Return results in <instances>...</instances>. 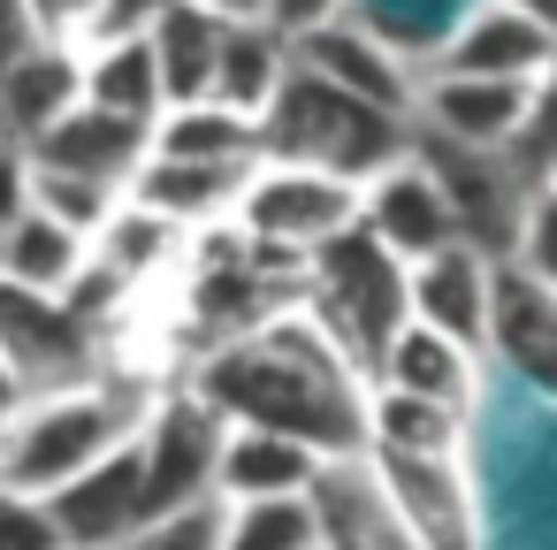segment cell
Returning <instances> with one entry per match:
<instances>
[{"mask_svg":"<svg viewBox=\"0 0 557 550\" xmlns=\"http://www.w3.org/2000/svg\"><path fill=\"white\" fill-rule=\"evenodd\" d=\"M161 9H169V0H100V9H92V32H85V47H115V39H146Z\"/></svg>","mask_w":557,"mask_h":550,"instance_id":"35","label":"cell"},{"mask_svg":"<svg viewBox=\"0 0 557 550\" xmlns=\"http://www.w3.org/2000/svg\"><path fill=\"white\" fill-rule=\"evenodd\" d=\"M24 207H32V161H24V146H0V245L24 222Z\"/></svg>","mask_w":557,"mask_h":550,"instance_id":"37","label":"cell"},{"mask_svg":"<svg viewBox=\"0 0 557 550\" xmlns=\"http://www.w3.org/2000/svg\"><path fill=\"white\" fill-rule=\"evenodd\" d=\"M153 154L252 169V161H260V123L237 115V108H222V100H191V108H169V115L153 123Z\"/></svg>","mask_w":557,"mask_h":550,"instance_id":"24","label":"cell"},{"mask_svg":"<svg viewBox=\"0 0 557 550\" xmlns=\"http://www.w3.org/2000/svg\"><path fill=\"white\" fill-rule=\"evenodd\" d=\"M290 62L298 70H313V77H329L336 93H359V100H374V108H389V115H405L412 123V93H420V62H405L382 32H367L359 16H344V24H329V32H313V39H298L290 47Z\"/></svg>","mask_w":557,"mask_h":550,"instance_id":"16","label":"cell"},{"mask_svg":"<svg viewBox=\"0 0 557 550\" xmlns=\"http://www.w3.org/2000/svg\"><path fill=\"white\" fill-rule=\"evenodd\" d=\"M146 405H153V390H138L115 367H100V375H85L70 390H32L9 420H0V489L54 497L62 481H77L108 451H123L138 436Z\"/></svg>","mask_w":557,"mask_h":550,"instance_id":"2","label":"cell"},{"mask_svg":"<svg viewBox=\"0 0 557 550\" xmlns=\"http://www.w3.org/2000/svg\"><path fill=\"white\" fill-rule=\"evenodd\" d=\"M153 154V123H131V115H108L92 100H77L54 131H39L24 146L32 169H54V176H85L100 192H131V176L146 169Z\"/></svg>","mask_w":557,"mask_h":550,"instance_id":"12","label":"cell"},{"mask_svg":"<svg viewBox=\"0 0 557 550\" xmlns=\"http://www.w3.org/2000/svg\"><path fill=\"white\" fill-rule=\"evenodd\" d=\"M283 77H290V47L268 24H222V62H214V93L207 100H222V108L260 123L268 100L283 93Z\"/></svg>","mask_w":557,"mask_h":550,"instance_id":"23","label":"cell"},{"mask_svg":"<svg viewBox=\"0 0 557 550\" xmlns=\"http://www.w3.org/2000/svg\"><path fill=\"white\" fill-rule=\"evenodd\" d=\"M32 207L47 215V222H62V230H77L85 245L115 222V207H123V192H100V184H85V176H54V169H32Z\"/></svg>","mask_w":557,"mask_h":550,"instance_id":"29","label":"cell"},{"mask_svg":"<svg viewBox=\"0 0 557 550\" xmlns=\"http://www.w3.org/2000/svg\"><path fill=\"white\" fill-rule=\"evenodd\" d=\"M32 47H39V32H32V16H24V0H0V77H9Z\"/></svg>","mask_w":557,"mask_h":550,"instance_id":"38","label":"cell"},{"mask_svg":"<svg viewBox=\"0 0 557 550\" xmlns=\"http://www.w3.org/2000/svg\"><path fill=\"white\" fill-rule=\"evenodd\" d=\"M504 260H511L519 276H534L542 291H557V184H534V192H527V215H519Z\"/></svg>","mask_w":557,"mask_h":550,"instance_id":"32","label":"cell"},{"mask_svg":"<svg viewBox=\"0 0 557 550\" xmlns=\"http://www.w3.org/2000/svg\"><path fill=\"white\" fill-rule=\"evenodd\" d=\"M359 230H367L382 253H397L405 268L428 260V253H443V245H458L450 199H443V184L428 176L420 154H405V161H389L382 176L359 184Z\"/></svg>","mask_w":557,"mask_h":550,"instance_id":"13","label":"cell"},{"mask_svg":"<svg viewBox=\"0 0 557 550\" xmlns=\"http://www.w3.org/2000/svg\"><path fill=\"white\" fill-rule=\"evenodd\" d=\"M85 62V100L108 108V115H131V123H161L169 100H161V70H153V47L146 39H115V47H77Z\"/></svg>","mask_w":557,"mask_h":550,"instance_id":"25","label":"cell"},{"mask_svg":"<svg viewBox=\"0 0 557 550\" xmlns=\"http://www.w3.org/2000/svg\"><path fill=\"white\" fill-rule=\"evenodd\" d=\"M245 176L252 169H222V161H169V154H146V169L131 176V207H146V215H161V222H176L184 237H199V230H222L230 215H237V192H245Z\"/></svg>","mask_w":557,"mask_h":550,"instance_id":"18","label":"cell"},{"mask_svg":"<svg viewBox=\"0 0 557 550\" xmlns=\"http://www.w3.org/2000/svg\"><path fill=\"white\" fill-rule=\"evenodd\" d=\"M199 9H214V16H230V24H260L268 0H199Z\"/></svg>","mask_w":557,"mask_h":550,"instance_id":"40","label":"cell"},{"mask_svg":"<svg viewBox=\"0 0 557 550\" xmlns=\"http://www.w3.org/2000/svg\"><path fill=\"white\" fill-rule=\"evenodd\" d=\"M321 466H329V459L306 451L298 436H275V428H222V451H214V497H222V504L306 497Z\"/></svg>","mask_w":557,"mask_h":550,"instance_id":"19","label":"cell"},{"mask_svg":"<svg viewBox=\"0 0 557 550\" xmlns=\"http://www.w3.org/2000/svg\"><path fill=\"white\" fill-rule=\"evenodd\" d=\"M412 154H420L428 176L443 184L458 237L481 245L488 260H504V253H511V230H519V215H527V192H534V184L511 169V154H473V146H443V138H420V131H412Z\"/></svg>","mask_w":557,"mask_h":550,"instance_id":"8","label":"cell"},{"mask_svg":"<svg viewBox=\"0 0 557 550\" xmlns=\"http://www.w3.org/2000/svg\"><path fill=\"white\" fill-rule=\"evenodd\" d=\"M222 24L214 9H199V0H169V9L153 16L146 47H153V70H161V100L169 108H191L214 93V62H222Z\"/></svg>","mask_w":557,"mask_h":550,"instance_id":"21","label":"cell"},{"mask_svg":"<svg viewBox=\"0 0 557 550\" xmlns=\"http://www.w3.org/2000/svg\"><path fill=\"white\" fill-rule=\"evenodd\" d=\"M504 9H519V16H527L542 39H557V0H504Z\"/></svg>","mask_w":557,"mask_h":550,"instance_id":"39","label":"cell"},{"mask_svg":"<svg viewBox=\"0 0 557 550\" xmlns=\"http://www.w3.org/2000/svg\"><path fill=\"white\" fill-rule=\"evenodd\" d=\"M191 390L230 420V428H275L298 436L321 459L367 451V375L336 352V337L290 298L260 329L214 344L191 375Z\"/></svg>","mask_w":557,"mask_h":550,"instance_id":"1","label":"cell"},{"mask_svg":"<svg viewBox=\"0 0 557 550\" xmlns=\"http://www.w3.org/2000/svg\"><path fill=\"white\" fill-rule=\"evenodd\" d=\"M54 527H62V550H123L146 520H153V497H146V459H138V436L123 451H108L100 466H85L77 481H62L47 497Z\"/></svg>","mask_w":557,"mask_h":550,"instance_id":"10","label":"cell"},{"mask_svg":"<svg viewBox=\"0 0 557 550\" xmlns=\"http://www.w3.org/2000/svg\"><path fill=\"white\" fill-rule=\"evenodd\" d=\"M405 306H412V321L420 329H443V337H458V344H473L481 359H488V306H496V260L481 253V245H443V253H428V260H412L405 268Z\"/></svg>","mask_w":557,"mask_h":550,"instance_id":"15","label":"cell"},{"mask_svg":"<svg viewBox=\"0 0 557 550\" xmlns=\"http://www.w3.org/2000/svg\"><path fill=\"white\" fill-rule=\"evenodd\" d=\"M230 230L290 268H306V253H321L329 237L359 230V184L344 176H321V169H298V161H252L245 192H237V215Z\"/></svg>","mask_w":557,"mask_h":550,"instance_id":"5","label":"cell"},{"mask_svg":"<svg viewBox=\"0 0 557 550\" xmlns=\"http://www.w3.org/2000/svg\"><path fill=\"white\" fill-rule=\"evenodd\" d=\"M466 428H473V413L367 382V451H382V459H466Z\"/></svg>","mask_w":557,"mask_h":550,"instance_id":"22","label":"cell"},{"mask_svg":"<svg viewBox=\"0 0 557 550\" xmlns=\"http://www.w3.org/2000/svg\"><path fill=\"white\" fill-rule=\"evenodd\" d=\"M397 527L412 550H481V504L466 481V459H382L367 451Z\"/></svg>","mask_w":557,"mask_h":550,"instance_id":"9","label":"cell"},{"mask_svg":"<svg viewBox=\"0 0 557 550\" xmlns=\"http://www.w3.org/2000/svg\"><path fill=\"white\" fill-rule=\"evenodd\" d=\"M77 100H85V62H77V47L39 39L9 77H0V146H32V138L54 131Z\"/></svg>","mask_w":557,"mask_h":550,"instance_id":"20","label":"cell"},{"mask_svg":"<svg viewBox=\"0 0 557 550\" xmlns=\"http://www.w3.org/2000/svg\"><path fill=\"white\" fill-rule=\"evenodd\" d=\"M527 93H534V85L435 77V70H420L412 131H420V138H443V146H473V154H511V138H519V123H527Z\"/></svg>","mask_w":557,"mask_h":550,"instance_id":"14","label":"cell"},{"mask_svg":"<svg viewBox=\"0 0 557 550\" xmlns=\"http://www.w3.org/2000/svg\"><path fill=\"white\" fill-rule=\"evenodd\" d=\"M222 413L184 382V390H153L146 420H138V459H146V497L153 512L214 497V451H222Z\"/></svg>","mask_w":557,"mask_h":550,"instance_id":"7","label":"cell"},{"mask_svg":"<svg viewBox=\"0 0 557 550\" xmlns=\"http://www.w3.org/2000/svg\"><path fill=\"white\" fill-rule=\"evenodd\" d=\"M351 9H359V0H268L260 24H268L283 47H298V39H313V32H329V24H344Z\"/></svg>","mask_w":557,"mask_h":550,"instance_id":"34","label":"cell"},{"mask_svg":"<svg viewBox=\"0 0 557 550\" xmlns=\"http://www.w3.org/2000/svg\"><path fill=\"white\" fill-rule=\"evenodd\" d=\"M92 9H100V0H24L32 32H39V39H54V47H85Z\"/></svg>","mask_w":557,"mask_h":550,"instance_id":"36","label":"cell"},{"mask_svg":"<svg viewBox=\"0 0 557 550\" xmlns=\"http://www.w3.org/2000/svg\"><path fill=\"white\" fill-rule=\"evenodd\" d=\"M298 306L336 337V352H344L359 375H374L382 344L412 321V306H405V260L382 253L367 230H344V237H329L321 253H306V268H298Z\"/></svg>","mask_w":557,"mask_h":550,"instance_id":"4","label":"cell"},{"mask_svg":"<svg viewBox=\"0 0 557 550\" xmlns=\"http://www.w3.org/2000/svg\"><path fill=\"white\" fill-rule=\"evenodd\" d=\"M321 550H351V542H321Z\"/></svg>","mask_w":557,"mask_h":550,"instance_id":"42","label":"cell"},{"mask_svg":"<svg viewBox=\"0 0 557 550\" xmlns=\"http://www.w3.org/2000/svg\"><path fill=\"white\" fill-rule=\"evenodd\" d=\"M85 260H92V245L77 230L47 222L39 207H24V222L9 230V245H0V276L24 283V291H54V298L85 276Z\"/></svg>","mask_w":557,"mask_h":550,"instance_id":"26","label":"cell"},{"mask_svg":"<svg viewBox=\"0 0 557 550\" xmlns=\"http://www.w3.org/2000/svg\"><path fill=\"white\" fill-rule=\"evenodd\" d=\"M511 169H519L527 184H549V169H557V54L542 62V77H534V93H527V123H519V138H511Z\"/></svg>","mask_w":557,"mask_h":550,"instance_id":"31","label":"cell"},{"mask_svg":"<svg viewBox=\"0 0 557 550\" xmlns=\"http://www.w3.org/2000/svg\"><path fill=\"white\" fill-rule=\"evenodd\" d=\"M0 550H62V527H54L47 497L0 489Z\"/></svg>","mask_w":557,"mask_h":550,"instance_id":"33","label":"cell"},{"mask_svg":"<svg viewBox=\"0 0 557 550\" xmlns=\"http://www.w3.org/2000/svg\"><path fill=\"white\" fill-rule=\"evenodd\" d=\"M549 54H557V39H542L519 9H504V0H466V9L450 16V32L435 39L428 70H435V77H496V85H534Z\"/></svg>","mask_w":557,"mask_h":550,"instance_id":"11","label":"cell"},{"mask_svg":"<svg viewBox=\"0 0 557 550\" xmlns=\"http://www.w3.org/2000/svg\"><path fill=\"white\" fill-rule=\"evenodd\" d=\"M0 367L32 390H70L85 375H100V329L70 314V298L54 291H24L0 276Z\"/></svg>","mask_w":557,"mask_h":550,"instance_id":"6","label":"cell"},{"mask_svg":"<svg viewBox=\"0 0 557 550\" xmlns=\"http://www.w3.org/2000/svg\"><path fill=\"white\" fill-rule=\"evenodd\" d=\"M16 405H24V382H16V375H9V367H0V420H9V413H16Z\"/></svg>","mask_w":557,"mask_h":550,"instance_id":"41","label":"cell"},{"mask_svg":"<svg viewBox=\"0 0 557 550\" xmlns=\"http://www.w3.org/2000/svg\"><path fill=\"white\" fill-rule=\"evenodd\" d=\"M92 260L115 276V283H131V291H146L153 276H169L176 260H184V230L176 222H161V215H146V207H115V222L92 237Z\"/></svg>","mask_w":557,"mask_h":550,"instance_id":"27","label":"cell"},{"mask_svg":"<svg viewBox=\"0 0 557 550\" xmlns=\"http://www.w3.org/2000/svg\"><path fill=\"white\" fill-rule=\"evenodd\" d=\"M222 520H230V504H222V497H191V504L153 512L123 550H222Z\"/></svg>","mask_w":557,"mask_h":550,"instance_id":"30","label":"cell"},{"mask_svg":"<svg viewBox=\"0 0 557 550\" xmlns=\"http://www.w3.org/2000/svg\"><path fill=\"white\" fill-rule=\"evenodd\" d=\"M222 550H321V520L306 497H268V504H230Z\"/></svg>","mask_w":557,"mask_h":550,"instance_id":"28","label":"cell"},{"mask_svg":"<svg viewBox=\"0 0 557 550\" xmlns=\"http://www.w3.org/2000/svg\"><path fill=\"white\" fill-rule=\"evenodd\" d=\"M549 184H557V169H549Z\"/></svg>","mask_w":557,"mask_h":550,"instance_id":"43","label":"cell"},{"mask_svg":"<svg viewBox=\"0 0 557 550\" xmlns=\"http://www.w3.org/2000/svg\"><path fill=\"white\" fill-rule=\"evenodd\" d=\"M260 154L321 169V176H344V184H367V176H382L389 161L412 154V123L374 108V100H359V93H336L329 77L290 62L283 93L260 115Z\"/></svg>","mask_w":557,"mask_h":550,"instance_id":"3","label":"cell"},{"mask_svg":"<svg viewBox=\"0 0 557 550\" xmlns=\"http://www.w3.org/2000/svg\"><path fill=\"white\" fill-rule=\"evenodd\" d=\"M367 382H374V390H397V398H428V405L473 413V405H481V382H488V359H481L473 344L443 337V329L405 321V329L382 344V359H374Z\"/></svg>","mask_w":557,"mask_h":550,"instance_id":"17","label":"cell"}]
</instances>
